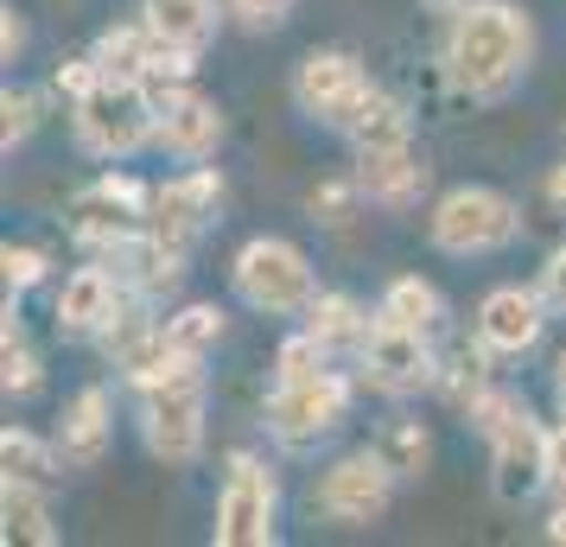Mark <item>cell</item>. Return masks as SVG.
Returning <instances> with one entry per match:
<instances>
[{"mask_svg":"<svg viewBox=\"0 0 566 547\" xmlns=\"http://www.w3.org/2000/svg\"><path fill=\"white\" fill-rule=\"evenodd\" d=\"M535 71V20L522 0H471L439 32V77L464 103H503Z\"/></svg>","mask_w":566,"mask_h":547,"instance_id":"cell-1","label":"cell"},{"mask_svg":"<svg viewBox=\"0 0 566 547\" xmlns=\"http://www.w3.org/2000/svg\"><path fill=\"white\" fill-rule=\"evenodd\" d=\"M140 445L154 452L159 465H198L210 445V376H205V357H179L140 382Z\"/></svg>","mask_w":566,"mask_h":547,"instance_id":"cell-2","label":"cell"},{"mask_svg":"<svg viewBox=\"0 0 566 547\" xmlns=\"http://www.w3.org/2000/svg\"><path fill=\"white\" fill-rule=\"evenodd\" d=\"M464 427L490 445V491H496V503L522 509V503H535V496L547 491V427H541L535 408L515 389L496 382V389L464 414Z\"/></svg>","mask_w":566,"mask_h":547,"instance_id":"cell-3","label":"cell"},{"mask_svg":"<svg viewBox=\"0 0 566 547\" xmlns=\"http://www.w3.org/2000/svg\"><path fill=\"white\" fill-rule=\"evenodd\" d=\"M427 242L446 261H490L522 242V204L496 185H446L427 204Z\"/></svg>","mask_w":566,"mask_h":547,"instance_id":"cell-4","label":"cell"},{"mask_svg":"<svg viewBox=\"0 0 566 547\" xmlns=\"http://www.w3.org/2000/svg\"><path fill=\"white\" fill-rule=\"evenodd\" d=\"M230 293L261 318H306V306L325 287L293 235H249L230 255Z\"/></svg>","mask_w":566,"mask_h":547,"instance_id":"cell-5","label":"cell"},{"mask_svg":"<svg viewBox=\"0 0 566 547\" xmlns=\"http://www.w3.org/2000/svg\"><path fill=\"white\" fill-rule=\"evenodd\" d=\"M350 401H357V376L325 364L318 376L274 382L268 401H261V427H268V440L281 452H312L318 440H332L337 427L350 420Z\"/></svg>","mask_w":566,"mask_h":547,"instance_id":"cell-6","label":"cell"},{"mask_svg":"<svg viewBox=\"0 0 566 547\" xmlns=\"http://www.w3.org/2000/svg\"><path fill=\"white\" fill-rule=\"evenodd\" d=\"M71 134L90 159L103 166H122V159L147 154L159 134V103L140 90V83H115L103 77L83 103H71Z\"/></svg>","mask_w":566,"mask_h":547,"instance_id":"cell-7","label":"cell"},{"mask_svg":"<svg viewBox=\"0 0 566 547\" xmlns=\"http://www.w3.org/2000/svg\"><path fill=\"white\" fill-rule=\"evenodd\" d=\"M217 547H274L281 541V484L268 459L255 452H230L223 465V491H217V522H210Z\"/></svg>","mask_w":566,"mask_h":547,"instance_id":"cell-8","label":"cell"},{"mask_svg":"<svg viewBox=\"0 0 566 547\" xmlns=\"http://www.w3.org/2000/svg\"><path fill=\"white\" fill-rule=\"evenodd\" d=\"M350 369H357V382L369 395L408 401V395H420V389L439 382V344H433V332H408V325L376 318V332H369V344L357 350Z\"/></svg>","mask_w":566,"mask_h":547,"instance_id":"cell-9","label":"cell"},{"mask_svg":"<svg viewBox=\"0 0 566 547\" xmlns=\"http://www.w3.org/2000/svg\"><path fill=\"white\" fill-rule=\"evenodd\" d=\"M395 471L376 459V445H363V452H344L332 465L318 471V484H312V509L337 528H376L388 516V503H395Z\"/></svg>","mask_w":566,"mask_h":547,"instance_id":"cell-10","label":"cell"},{"mask_svg":"<svg viewBox=\"0 0 566 547\" xmlns=\"http://www.w3.org/2000/svg\"><path fill=\"white\" fill-rule=\"evenodd\" d=\"M147 217H154V185H140L134 172H103V179H90L71 198V242L83 255H108Z\"/></svg>","mask_w":566,"mask_h":547,"instance_id":"cell-11","label":"cell"},{"mask_svg":"<svg viewBox=\"0 0 566 547\" xmlns=\"http://www.w3.org/2000/svg\"><path fill=\"white\" fill-rule=\"evenodd\" d=\"M369 64H363L350 45H318V52H306L300 64H293V108L306 115V122H318V128L344 134V122L357 115V103L369 96Z\"/></svg>","mask_w":566,"mask_h":547,"instance_id":"cell-12","label":"cell"},{"mask_svg":"<svg viewBox=\"0 0 566 547\" xmlns=\"http://www.w3.org/2000/svg\"><path fill=\"white\" fill-rule=\"evenodd\" d=\"M547 318H554V306H547V293L528 281H503V287H490L484 299H478V313H471V338L484 344V350H496L503 364H515V357H528V350H541V338H547Z\"/></svg>","mask_w":566,"mask_h":547,"instance_id":"cell-13","label":"cell"},{"mask_svg":"<svg viewBox=\"0 0 566 547\" xmlns=\"http://www.w3.org/2000/svg\"><path fill=\"white\" fill-rule=\"evenodd\" d=\"M223 204H230V185H223V172L217 166H185L179 179H166V185H154V223L159 235H172L179 249H191L205 230H217L223 223Z\"/></svg>","mask_w":566,"mask_h":547,"instance_id":"cell-14","label":"cell"},{"mask_svg":"<svg viewBox=\"0 0 566 547\" xmlns=\"http://www.w3.org/2000/svg\"><path fill=\"white\" fill-rule=\"evenodd\" d=\"M128 306V287L115 281V267L108 261H83L77 274H64V287H57V306H52V318H57V338L64 344H96L115 325V313Z\"/></svg>","mask_w":566,"mask_h":547,"instance_id":"cell-15","label":"cell"},{"mask_svg":"<svg viewBox=\"0 0 566 547\" xmlns=\"http://www.w3.org/2000/svg\"><path fill=\"white\" fill-rule=\"evenodd\" d=\"M185 255H191V249H179L172 235H159L154 223H140L128 242H115V249H108V255H96V261H108V267H115V281H122L134 299H154V306H159L166 293H179Z\"/></svg>","mask_w":566,"mask_h":547,"instance_id":"cell-16","label":"cell"},{"mask_svg":"<svg viewBox=\"0 0 566 547\" xmlns=\"http://www.w3.org/2000/svg\"><path fill=\"white\" fill-rule=\"evenodd\" d=\"M223 134H230V122H223V103H217V96H205V90H179L172 103L159 108L154 154L179 159V166H205V159H217Z\"/></svg>","mask_w":566,"mask_h":547,"instance_id":"cell-17","label":"cell"},{"mask_svg":"<svg viewBox=\"0 0 566 547\" xmlns=\"http://www.w3.org/2000/svg\"><path fill=\"white\" fill-rule=\"evenodd\" d=\"M357 185L363 198L376 210H413L427 191H433V159L420 154L413 140H395V147H369V154H357Z\"/></svg>","mask_w":566,"mask_h":547,"instance_id":"cell-18","label":"cell"},{"mask_svg":"<svg viewBox=\"0 0 566 547\" xmlns=\"http://www.w3.org/2000/svg\"><path fill=\"white\" fill-rule=\"evenodd\" d=\"M52 440H57V452H64L71 471H96L108 459V445H115V395H108L103 382H83V389L64 401Z\"/></svg>","mask_w":566,"mask_h":547,"instance_id":"cell-19","label":"cell"},{"mask_svg":"<svg viewBox=\"0 0 566 547\" xmlns=\"http://www.w3.org/2000/svg\"><path fill=\"white\" fill-rule=\"evenodd\" d=\"M140 20L159 45L205 57L217 45V32L230 27V0H140Z\"/></svg>","mask_w":566,"mask_h":547,"instance_id":"cell-20","label":"cell"},{"mask_svg":"<svg viewBox=\"0 0 566 547\" xmlns=\"http://www.w3.org/2000/svg\"><path fill=\"white\" fill-rule=\"evenodd\" d=\"M300 325L325 344V357H332V364H357V350L369 344V332H376V313L363 306L357 293H318Z\"/></svg>","mask_w":566,"mask_h":547,"instance_id":"cell-21","label":"cell"},{"mask_svg":"<svg viewBox=\"0 0 566 547\" xmlns=\"http://www.w3.org/2000/svg\"><path fill=\"white\" fill-rule=\"evenodd\" d=\"M496 350H484V344L471 338V344H452V350H439V382L433 395L452 408V414H471L478 401H484L490 389H496Z\"/></svg>","mask_w":566,"mask_h":547,"instance_id":"cell-22","label":"cell"},{"mask_svg":"<svg viewBox=\"0 0 566 547\" xmlns=\"http://www.w3.org/2000/svg\"><path fill=\"white\" fill-rule=\"evenodd\" d=\"M344 140H350V154H369V147H395V140H413V108L382 90V83H369V96L357 103V115L344 122Z\"/></svg>","mask_w":566,"mask_h":547,"instance_id":"cell-23","label":"cell"},{"mask_svg":"<svg viewBox=\"0 0 566 547\" xmlns=\"http://www.w3.org/2000/svg\"><path fill=\"white\" fill-rule=\"evenodd\" d=\"M0 522H7V541L57 547L52 484H20V477H0Z\"/></svg>","mask_w":566,"mask_h":547,"instance_id":"cell-24","label":"cell"},{"mask_svg":"<svg viewBox=\"0 0 566 547\" xmlns=\"http://www.w3.org/2000/svg\"><path fill=\"white\" fill-rule=\"evenodd\" d=\"M376 318L388 325H408V332H433L446 325V293L427 281V274H388L382 299H376Z\"/></svg>","mask_w":566,"mask_h":547,"instance_id":"cell-25","label":"cell"},{"mask_svg":"<svg viewBox=\"0 0 566 547\" xmlns=\"http://www.w3.org/2000/svg\"><path fill=\"white\" fill-rule=\"evenodd\" d=\"M369 445H376V459H382L401 484H420V477H427V465H433V433H427L413 414L382 420V427L369 433Z\"/></svg>","mask_w":566,"mask_h":547,"instance_id":"cell-26","label":"cell"},{"mask_svg":"<svg viewBox=\"0 0 566 547\" xmlns=\"http://www.w3.org/2000/svg\"><path fill=\"white\" fill-rule=\"evenodd\" d=\"M90 57L103 64V77L140 83V77H147V64H154V32H147V20L134 13V20H122V27H103V32H96Z\"/></svg>","mask_w":566,"mask_h":547,"instance_id":"cell-27","label":"cell"},{"mask_svg":"<svg viewBox=\"0 0 566 547\" xmlns=\"http://www.w3.org/2000/svg\"><path fill=\"white\" fill-rule=\"evenodd\" d=\"M64 471L71 465H64L57 440L32 433V427H7V433H0V477H20V484H57Z\"/></svg>","mask_w":566,"mask_h":547,"instance_id":"cell-28","label":"cell"},{"mask_svg":"<svg viewBox=\"0 0 566 547\" xmlns=\"http://www.w3.org/2000/svg\"><path fill=\"white\" fill-rule=\"evenodd\" d=\"M39 382H45V364H39V350L27 344L20 299L7 293V313H0V389L13 395V401H27V395H39Z\"/></svg>","mask_w":566,"mask_h":547,"instance_id":"cell-29","label":"cell"},{"mask_svg":"<svg viewBox=\"0 0 566 547\" xmlns=\"http://www.w3.org/2000/svg\"><path fill=\"white\" fill-rule=\"evenodd\" d=\"M230 332V313L217 306V299H191L179 313H166V344L179 350V357H210L217 344Z\"/></svg>","mask_w":566,"mask_h":547,"instance_id":"cell-30","label":"cell"},{"mask_svg":"<svg viewBox=\"0 0 566 547\" xmlns=\"http://www.w3.org/2000/svg\"><path fill=\"white\" fill-rule=\"evenodd\" d=\"M39 122H45V90H20V83H7V90H0V154L13 159L32 134H39Z\"/></svg>","mask_w":566,"mask_h":547,"instance_id":"cell-31","label":"cell"},{"mask_svg":"<svg viewBox=\"0 0 566 547\" xmlns=\"http://www.w3.org/2000/svg\"><path fill=\"white\" fill-rule=\"evenodd\" d=\"M369 204L363 198V185H357V172H337V179H318L306 191V210H312V223H325V230H344L357 210Z\"/></svg>","mask_w":566,"mask_h":547,"instance_id":"cell-32","label":"cell"},{"mask_svg":"<svg viewBox=\"0 0 566 547\" xmlns=\"http://www.w3.org/2000/svg\"><path fill=\"white\" fill-rule=\"evenodd\" d=\"M45 274H52V255H45V249H32V242H7V249H0V281H7L13 299L32 293V287H45Z\"/></svg>","mask_w":566,"mask_h":547,"instance_id":"cell-33","label":"cell"},{"mask_svg":"<svg viewBox=\"0 0 566 547\" xmlns=\"http://www.w3.org/2000/svg\"><path fill=\"white\" fill-rule=\"evenodd\" d=\"M325 364H332V357H325V344H318L306 325H300V332H286L281 350H274V382H300V376H318Z\"/></svg>","mask_w":566,"mask_h":547,"instance_id":"cell-34","label":"cell"},{"mask_svg":"<svg viewBox=\"0 0 566 547\" xmlns=\"http://www.w3.org/2000/svg\"><path fill=\"white\" fill-rule=\"evenodd\" d=\"M96 83H103V64H96L90 52H83V57H64V64L52 71V96H64V108H71V103H83Z\"/></svg>","mask_w":566,"mask_h":547,"instance_id":"cell-35","label":"cell"},{"mask_svg":"<svg viewBox=\"0 0 566 547\" xmlns=\"http://www.w3.org/2000/svg\"><path fill=\"white\" fill-rule=\"evenodd\" d=\"M300 0H230V20L242 32H281Z\"/></svg>","mask_w":566,"mask_h":547,"instance_id":"cell-36","label":"cell"},{"mask_svg":"<svg viewBox=\"0 0 566 547\" xmlns=\"http://www.w3.org/2000/svg\"><path fill=\"white\" fill-rule=\"evenodd\" d=\"M535 287L547 293V306H554V318H566V242H554L547 249V261H541Z\"/></svg>","mask_w":566,"mask_h":547,"instance_id":"cell-37","label":"cell"},{"mask_svg":"<svg viewBox=\"0 0 566 547\" xmlns=\"http://www.w3.org/2000/svg\"><path fill=\"white\" fill-rule=\"evenodd\" d=\"M547 496H566V420L547 427Z\"/></svg>","mask_w":566,"mask_h":547,"instance_id":"cell-38","label":"cell"},{"mask_svg":"<svg viewBox=\"0 0 566 547\" xmlns=\"http://www.w3.org/2000/svg\"><path fill=\"white\" fill-rule=\"evenodd\" d=\"M20 52H27V20L0 7V64H20Z\"/></svg>","mask_w":566,"mask_h":547,"instance_id":"cell-39","label":"cell"},{"mask_svg":"<svg viewBox=\"0 0 566 547\" xmlns=\"http://www.w3.org/2000/svg\"><path fill=\"white\" fill-rule=\"evenodd\" d=\"M541 204L554 210V217H566V159H554V166L541 172Z\"/></svg>","mask_w":566,"mask_h":547,"instance_id":"cell-40","label":"cell"},{"mask_svg":"<svg viewBox=\"0 0 566 547\" xmlns=\"http://www.w3.org/2000/svg\"><path fill=\"white\" fill-rule=\"evenodd\" d=\"M541 535L554 547H566V496H554V509H547V522H541Z\"/></svg>","mask_w":566,"mask_h":547,"instance_id":"cell-41","label":"cell"},{"mask_svg":"<svg viewBox=\"0 0 566 547\" xmlns=\"http://www.w3.org/2000/svg\"><path fill=\"white\" fill-rule=\"evenodd\" d=\"M554 408H560V420H566V350L554 357Z\"/></svg>","mask_w":566,"mask_h":547,"instance_id":"cell-42","label":"cell"},{"mask_svg":"<svg viewBox=\"0 0 566 547\" xmlns=\"http://www.w3.org/2000/svg\"><path fill=\"white\" fill-rule=\"evenodd\" d=\"M420 7H427V13H433V20H452V13H459V7H471V0H420Z\"/></svg>","mask_w":566,"mask_h":547,"instance_id":"cell-43","label":"cell"},{"mask_svg":"<svg viewBox=\"0 0 566 547\" xmlns=\"http://www.w3.org/2000/svg\"><path fill=\"white\" fill-rule=\"evenodd\" d=\"M560 147H566V115H560Z\"/></svg>","mask_w":566,"mask_h":547,"instance_id":"cell-44","label":"cell"}]
</instances>
